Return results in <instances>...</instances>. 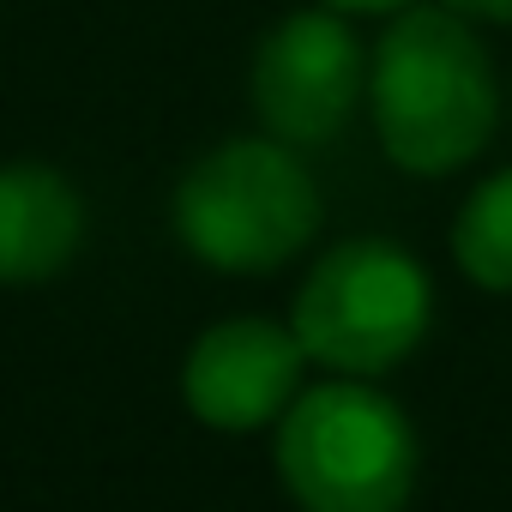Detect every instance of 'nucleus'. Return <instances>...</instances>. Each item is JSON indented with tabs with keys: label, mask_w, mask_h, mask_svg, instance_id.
Instances as JSON below:
<instances>
[{
	"label": "nucleus",
	"mask_w": 512,
	"mask_h": 512,
	"mask_svg": "<svg viewBox=\"0 0 512 512\" xmlns=\"http://www.w3.org/2000/svg\"><path fill=\"white\" fill-rule=\"evenodd\" d=\"M416 470V422L362 374L302 386L278 422V476L302 512H404Z\"/></svg>",
	"instance_id": "nucleus-2"
},
{
	"label": "nucleus",
	"mask_w": 512,
	"mask_h": 512,
	"mask_svg": "<svg viewBox=\"0 0 512 512\" xmlns=\"http://www.w3.org/2000/svg\"><path fill=\"white\" fill-rule=\"evenodd\" d=\"M302 368H308V350L296 326H278L260 314L217 320L187 350L181 398L205 428L253 434L266 422H284V410L302 398Z\"/></svg>",
	"instance_id": "nucleus-6"
},
{
	"label": "nucleus",
	"mask_w": 512,
	"mask_h": 512,
	"mask_svg": "<svg viewBox=\"0 0 512 512\" xmlns=\"http://www.w3.org/2000/svg\"><path fill=\"white\" fill-rule=\"evenodd\" d=\"M85 247V199L49 163H0V284H49Z\"/></svg>",
	"instance_id": "nucleus-7"
},
{
	"label": "nucleus",
	"mask_w": 512,
	"mask_h": 512,
	"mask_svg": "<svg viewBox=\"0 0 512 512\" xmlns=\"http://www.w3.org/2000/svg\"><path fill=\"white\" fill-rule=\"evenodd\" d=\"M290 326L308 362L332 374H392L410 362L434 326V284L398 241L362 235L332 247L296 290Z\"/></svg>",
	"instance_id": "nucleus-4"
},
{
	"label": "nucleus",
	"mask_w": 512,
	"mask_h": 512,
	"mask_svg": "<svg viewBox=\"0 0 512 512\" xmlns=\"http://www.w3.org/2000/svg\"><path fill=\"white\" fill-rule=\"evenodd\" d=\"M440 7H452L464 19H488V25H512V0H440Z\"/></svg>",
	"instance_id": "nucleus-9"
},
{
	"label": "nucleus",
	"mask_w": 512,
	"mask_h": 512,
	"mask_svg": "<svg viewBox=\"0 0 512 512\" xmlns=\"http://www.w3.org/2000/svg\"><path fill=\"white\" fill-rule=\"evenodd\" d=\"M320 7H332V13H404L410 0H320Z\"/></svg>",
	"instance_id": "nucleus-10"
},
{
	"label": "nucleus",
	"mask_w": 512,
	"mask_h": 512,
	"mask_svg": "<svg viewBox=\"0 0 512 512\" xmlns=\"http://www.w3.org/2000/svg\"><path fill=\"white\" fill-rule=\"evenodd\" d=\"M368 115L386 157L410 175H452L488 145L500 85L464 13L416 0L392 13L368 55Z\"/></svg>",
	"instance_id": "nucleus-1"
},
{
	"label": "nucleus",
	"mask_w": 512,
	"mask_h": 512,
	"mask_svg": "<svg viewBox=\"0 0 512 512\" xmlns=\"http://www.w3.org/2000/svg\"><path fill=\"white\" fill-rule=\"evenodd\" d=\"M452 260L476 290H512V169L488 175L458 223H452Z\"/></svg>",
	"instance_id": "nucleus-8"
},
{
	"label": "nucleus",
	"mask_w": 512,
	"mask_h": 512,
	"mask_svg": "<svg viewBox=\"0 0 512 512\" xmlns=\"http://www.w3.org/2000/svg\"><path fill=\"white\" fill-rule=\"evenodd\" d=\"M368 97V55L350 13H290L253 55V115L284 145H332Z\"/></svg>",
	"instance_id": "nucleus-5"
},
{
	"label": "nucleus",
	"mask_w": 512,
	"mask_h": 512,
	"mask_svg": "<svg viewBox=\"0 0 512 512\" xmlns=\"http://www.w3.org/2000/svg\"><path fill=\"white\" fill-rule=\"evenodd\" d=\"M320 229V187L296 145L229 139L205 151L175 187V235L211 272H278Z\"/></svg>",
	"instance_id": "nucleus-3"
}]
</instances>
